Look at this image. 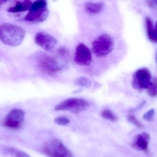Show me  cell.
Segmentation results:
<instances>
[{"label":"cell","mask_w":157,"mask_h":157,"mask_svg":"<svg viewBox=\"0 0 157 157\" xmlns=\"http://www.w3.org/2000/svg\"><path fill=\"white\" fill-rule=\"evenodd\" d=\"M25 31L22 27L10 23L0 25V40L4 44L16 47L23 42Z\"/></svg>","instance_id":"1"},{"label":"cell","mask_w":157,"mask_h":157,"mask_svg":"<svg viewBox=\"0 0 157 157\" xmlns=\"http://www.w3.org/2000/svg\"><path fill=\"white\" fill-rule=\"evenodd\" d=\"M114 41L106 34L100 35L95 38L92 43V51L98 57H106L114 49Z\"/></svg>","instance_id":"2"},{"label":"cell","mask_w":157,"mask_h":157,"mask_svg":"<svg viewBox=\"0 0 157 157\" xmlns=\"http://www.w3.org/2000/svg\"><path fill=\"white\" fill-rule=\"evenodd\" d=\"M48 14L47 1H36L32 3L25 19L32 23H40L47 19Z\"/></svg>","instance_id":"3"},{"label":"cell","mask_w":157,"mask_h":157,"mask_svg":"<svg viewBox=\"0 0 157 157\" xmlns=\"http://www.w3.org/2000/svg\"><path fill=\"white\" fill-rule=\"evenodd\" d=\"M42 151L48 157H75L61 142L55 139L46 142L42 146Z\"/></svg>","instance_id":"4"},{"label":"cell","mask_w":157,"mask_h":157,"mask_svg":"<svg viewBox=\"0 0 157 157\" xmlns=\"http://www.w3.org/2000/svg\"><path fill=\"white\" fill-rule=\"evenodd\" d=\"M89 106V102L83 99L71 98L57 104L55 110L57 111H66L72 113H77L86 110Z\"/></svg>","instance_id":"5"},{"label":"cell","mask_w":157,"mask_h":157,"mask_svg":"<svg viewBox=\"0 0 157 157\" xmlns=\"http://www.w3.org/2000/svg\"><path fill=\"white\" fill-rule=\"evenodd\" d=\"M36 63L40 69L49 75L56 74L61 69L55 59L45 53L39 54L37 56Z\"/></svg>","instance_id":"6"},{"label":"cell","mask_w":157,"mask_h":157,"mask_svg":"<svg viewBox=\"0 0 157 157\" xmlns=\"http://www.w3.org/2000/svg\"><path fill=\"white\" fill-rule=\"evenodd\" d=\"M151 72L147 68H142L137 70L133 76L132 85L138 90L147 89L152 82Z\"/></svg>","instance_id":"7"},{"label":"cell","mask_w":157,"mask_h":157,"mask_svg":"<svg viewBox=\"0 0 157 157\" xmlns=\"http://www.w3.org/2000/svg\"><path fill=\"white\" fill-rule=\"evenodd\" d=\"M25 112L20 109H13L6 115L3 121L4 126L10 129L17 130L21 128L25 120Z\"/></svg>","instance_id":"8"},{"label":"cell","mask_w":157,"mask_h":157,"mask_svg":"<svg viewBox=\"0 0 157 157\" xmlns=\"http://www.w3.org/2000/svg\"><path fill=\"white\" fill-rule=\"evenodd\" d=\"M74 61L76 64L80 66H88L92 61L91 52L83 43H79L76 46L75 53Z\"/></svg>","instance_id":"9"},{"label":"cell","mask_w":157,"mask_h":157,"mask_svg":"<svg viewBox=\"0 0 157 157\" xmlns=\"http://www.w3.org/2000/svg\"><path fill=\"white\" fill-rule=\"evenodd\" d=\"M36 44L47 51H52L57 44L56 39L49 34L43 32H37L35 35Z\"/></svg>","instance_id":"10"},{"label":"cell","mask_w":157,"mask_h":157,"mask_svg":"<svg viewBox=\"0 0 157 157\" xmlns=\"http://www.w3.org/2000/svg\"><path fill=\"white\" fill-rule=\"evenodd\" d=\"M150 136L149 134L146 132L136 135L132 141L131 146L133 149L138 151H144L148 153V145Z\"/></svg>","instance_id":"11"},{"label":"cell","mask_w":157,"mask_h":157,"mask_svg":"<svg viewBox=\"0 0 157 157\" xmlns=\"http://www.w3.org/2000/svg\"><path fill=\"white\" fill-rule=\"evenodd\" d=\"M104 7V4L101 2L88 1L85 4V10L90 14H99L103 11Z\"/></svg>","instance_id":"12"},{"label":"cell","mask_w":157,"mask_h":157,"mask_svg":"<svg viewBox=\"0 0 157 157\" xmlns=\"http://www.w3.org/2000/svg\"><path fill=\"white\" fill-rule=\"evenodd\" d=\"M32 2L28 0L24 1H17L15 4L9 7L7 11L10 13H20L29 10Z\"/></svg>","instance_id":"13"},{"label":"cell","mask_w":157,"mask_h":157,"mask_svg":"<svg viewBox=\"0 0 157 157\" xmlns=\"http://www.w3.org/2000/svg\"><path fill=\"white\" fill-rule=\"evenodd\" d=\"M147 37L150 41L157 44V31L153 21L150 18L147 17L146 19Z\"/></svg>","instance_id":"14"},{"label":"cell","mask_w":157,"mask_h":157,"mask_svg":"<svg viewBox=\"0 0 157 157\" xmlns=\"http://www.w3.org/2000/svg\"><path fill=\"white\" fill-rule=\"evenodd\" d=\"M147 92L150 96L156 97L157 96V77H155L152 80V83L147 89Z\"/></svg>","instance_id":"15"},{"label":"cell","mask_w":157,"mask_h":157,"mask_svg":"<svg viewBox=\"0 0 157 157\" xmlns=\"http://www.w3.org/2000/svg\"><path fill=\"white\" fill-rule=\"evenodd\" d=\"M101 115L103 119L109 120L110 121L114 122L117 120V116L109 109L104 110L101 112Z\"/></svg>","instance_id":"16"},{"label":"cell","mask_w":157,"mask_h":157,"mask_svg":"<svg viewBox=\"0 0 157 157\" xmlns=\"http://www.w3.org/2000/svg\"><path fill=\"white\" fill-rule=\"evenodd\" d=\"M75 84L78 86L86 88H88L91 86L90 81L86 77H80L77 78L75 80Z\"/></svg>","instance_id":"17"},{"label":"cell","mask_w":157,"mask_h":157,"mask_svg":"<svg viewBox=\"0 0 157 157\" xmlns=\"http://www.w3.org/2000/svg\"><path fill=\"white\" fill-rule=\"evenodd\" d=\"M127 120L129 122L131 123L132 124H134L135 126L137 127V128L142 129L144 128V125L141 123L135 116L133 115H130L127 117Z\"/></svg>","instance_id":"18"},{"label":"cell","mask_w":157,"mask_h":157,"mask_svg":"<svg viewBox=\"0 0 157 157\" xmlns=\"http://www.w3.org/2000/svg\"><path fill=\"white\" fill-rule=\"evenodd\" d=\"M155 114V111L154 109H151L148 111L147 112L144 116L143 119L145 121L147 122L152 121L154 120V117Z\"/></svg>","instance_id":"19"},{"label":"cell","mask_w":157,"mask_h":157,"mask_svg":"<svg viewBox=\"0 0 157 157\" xmlns=\"http://www.w3.org/2000/svg\"><path fill=\"white\" fill-rule=\"evenodd\" d=\"M55 122L57 124L61 125H66L70 123L69 119L65 117H59L55 119Z\"/></svg>","instance_id":"20"},{"label":"cell","mask_w":157,"mask_h":157,"mask_svg":"<svg viewBox=\"0 0 157 157\" xmlns=\"http://www.w3.org/2000/svg\"><path fill=\"white\" fill-rule=\"evenodd\" d=\"M147 6L150 9L157 12V0L147 1Z\"/></svg>","instance_id":"21"},{"label":"cell","mask_w":157,"mask_h":157,"mask_svg":"<svg viewBox=\"0 0 157 157\" xmlns=\"http://www.w3.org/2000/svg\"><path fill=\"white\" fill-rule=\"evenodd\" d=\"M15 156L16 157H30L26 153L22 151H18Z\"/></svg>","instance_id":"22"},{"label":"cell","mask_w":157,"mask_h":157,"mask_svg":"<svg viewBox=\"0 0 157 157\" xmlns=\"http://www.w3.org/2000/svg\"><path fill=\"white\" fill-rule=\"evenodd\" d=\"M6 1H3V0H1L0 1V8H1V6L5 3L6 2Z\"/></svg>","instance_id":"23"},{"label":"cell","mask_w":157,"mask_h":157,"mask_svg":"<svg viewBox=\"0 0 157 157\" xmlns=\"http://www.w3.org/2000/svg\"><path fill=\"white\" fill-rule=\"evenodd\" d=\"M156 30H157V23H156Z\"/></svg>","instance_id":"24"}]
</instances>
